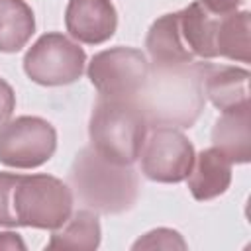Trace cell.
Segmentation results:
<instances>
[{"label": "cell", "instance_id": "obj_1", "mask_svg": "<svg viewBox=\"0 0 251 251\" xmlns=\"http://www.w3.org/2000/svg\"><path fill=\"white\" fill-rule=\"evenodd\" d=\"M71 214L73 192L57 176L0 173V226L53 231Z\"/></svg>", "mask_w": 251, "mask_h": 251}, {"label": "cell", "instance_id": "obj_2", "mask_svg": "<svg viewBox=\"0 0 251 251\" xmlns=\"http://www.w3.org/2000/svg\"><path fill=\"white\" fill-rule=\"evenodd\" d=\"M204 61L186 65H157L149 67V76L135 96L149 127L178 126L192 127L204 108L202 88Z\"/></svg>", "mask_w": 251, "mask_h": 251}, {"label": "cell", "instance_id": "obj_3", "mask_svg": "<svg viewBox=\"0 0 251 251\" xmlns=\"http://www.w3.org/2000/svg\"><path fill=\"white\" fill-rule=\"evenodd\" d=\"M69 188L84 208L96 214H124L139 196V178L131 165L114 163L88 145L73 159Z\"/></svg>", "mask_w": 251, "mask_h": 251}, {"label": "cell", "instance_id": "obj_4", "mask_svg": "<svg viewBox=\"0 0 251 251\" xmlns=\"http://www.w3.org/2000/svg\"><path fill=\"white\" fill-rule=\"evenodd\" d=\"M149 122L129 96H100L88 122L90 145L106 159L133 165L145 143Z\"/></svg>", "mask_w": 251, "mask_h": 251}, {"label": "cell", "instance_id": "obj_5", "mask_svg": "<svg viewBox=\"0 0 251 251\" xmlns=\"http://www.w3.org/2000/svg\"><path fill=\"white\" fill-rule=\"evenodd\" d=\"M86 53L78 43L59 31L43 33L25 53V75L43 86H63L80 78Z\"/></svg>", "mask_w": 251, "mask_h": 251}, {"label": "cell", "instance_id": "obj_6", "mask_svg": "<svg viewBox=\"0 0 251 251\" xmlns=\"http://www.w3.org/2000/svg\"><path fill=\"white\" fill-rule=\"evenodd\" d=\"M57 149L55 127L39 116H18L0 126V163L14 169H35Z\"/></svg>", "mask_w": 251, "mask_h": 251}, {"label": "cell", "instance_id": "obj_7", "mask_svg": "<svg viewBox=\"0 0 251 251\" xmlns=\"http://www.w3.org/2000/svg\"><path fill=\"white\" fill-rule=\"evenodd\" d=\"M86 73L100 96L135 98L149 76V63L139 49L112 47L96 53Z\"/></svg>", "mask_w": 251, "mask_h": 251}, {"label": "cell", "instance_id": "obj_8", "mask_svg": "<svg viewBox=\"0 0 251 251\" xmlns=\"http://www.w3.org/2000/svg\"><path fill=\"white\" fill-rule=\"evenodd\" d=\"M141 173L155 182H180L194 163V147L173 126H153L139 153Z\"/></svg>", "mask_w": 251, "mask_h": 251}, {"label": "cell", "instance_id": "obj_9", "mask_svg": "<svg viewBox=\"0 0 251 251\" xmlns=\"http://www.w3.org/2000/svg\"><path fill=\"white\" fill-rule=\"evenodd\" d=\"M65 25L73 39L98 45L114 35L118 27V12L112 0H69Z\"/></svg>", "mask_w": 251, "mask_h": 251}, {"label": "cell", "instance_id": "obj_10", "mask_svg": "<svg viewBox=\"0 0 251 251\" xmlns=\"http://www.w3.org/2000/svg\"><path fill=\"white\" fill-rule=\"evenodd\" d=\"M212 143L231 163H249L251 159V106L243 102L222 112L212 127Z\"/></svg>", "mask_w": 251, "mask_h": 251}, {"label": "cell", "instance_id": "obj_11", "mask_svg": "<svg viewBox=\"0 0 251 251\" xmlns=\"http://www.w3.org/2000/svg\"><path fill=\"white\" fill-rule=\"evenodd\" d=\"M249 76L251 75L247 69L204 63V96H208L218 110H231L243 102H249Z\"/></svg>", "mask_w": 251, "mask_h": 251}, {"label": "cell", "instance_id": "obj_12", "mask_svg": "<svg viewBox=\"0 0 251 251\" xmlns=\"http://www.w3.org/2000/svg\"><path fill=\"white\" fill-rule=\"evenodd\" d=\"M231 165L218 147H208L194 155L192 169L186 176L190 194L200 202L224 194L231 182Z\"/></svg>", "mask_w": 251, "mask_h": 251}, {"label": "cell", "instance_id": "obj_13", "mask_svg": "<svg viewBox=\"0 0 251 251\" xmlns=\"http://www.w3.org/2000/svg\"><path fill=\"white\" fill-rule=\"evenodd\" d=\"M145 47L157 65H186L194 61L182 43L176 12L165 14L151 24Z\"/></svg>", "mask_w": 251, "mask_h": 251}, {"label": "cell", "instance_id": "obj_14", "mask_svg": "<svg viewBox=\"0 0 251 251\" xmlns=\"http://www.w3.org/2000/svg\"><path fill=\"white\" fill-rule=\"evenodd\" d=\"M251 14L247 10L229 12L218 16V29H216V51L218 57H226L239 63L251 61Z\"/></svg>", "mask_w": 251, "mask_h": 251}, {"label": "cell", "instance_id": "obj_15", "mask_svg": "<svg viewBox=\"0 0 251 251\" xmlns=\"http://www.w3.org/2000/svg\"><path fill=\"white\" fill-rule=\"evenodd\" d=\"M35 31L33 10L25 0H0V51L16 53Z\"/></svg>", "mask_w": 251, "mask_h": 251}, {"label": "cell", "instance_id": "obj_16", "mask_svg": "<svg viewBox=\"0 0 251 251\" xmlns=\"http://www.w3.org/2000/svg\"><path fill=\"white\" fill-rule=\"evenodd\" d=\"M100 245V222L96 212L78 210L53 229L47 249H96Z\"/></svg>", "mask_w": 251, "mask_h": 251}, {"label": "cell", "instance_id": "obj_17", "mask_svg": "<svg viewBox=\"0 0 251 251\" xmlns=\"http://www.w3.org/2000/svg\"><path fill=\"white\" fill-rule=\"evenodd\" d=\"M131 249H186L184 239L180 237L178 231L169 229V227H157L143 237H139Z\"/></svg>", "mask_w": 251, "mask_h": 251}, {"label": "cell", "instance_id": "obj_18", "mask_svg": "<svg viewBox=\"0 0 251 251\" xmlns=\"http://www.w3.org/2000/svg\"><path fill=\"white\" fill-rule=\"evenodd\" d=\"M14 108H16V94L12 86L4 78H0V126L10 120Z\"/></svg>", "mask_w": 251, "mask_h": 251}, {"label": "cell", "instance_id": "obj_19", "mask_svg": "<svg viewBox=\"0 0 251 251\" xmlns=\"http://www.w3.org/2000/svg\"><path fill=\"white\" fill-rule=\"evenodd\" d=\"M198 2L212 14H229L243 4V0H198Z\"/></svg>", "mask_w": 251, "mask_h": 251}, {"label": "cell", "instance_id": "obj_20", "mask_svg": "<svg viewBox=\"0 0 251 251\" xmlns=\"http://www.w3.org/2000/svg\"><path fill=\"white\" fill-rule=\"evenodd\" d=\"M0 249H8V251L20 249V251H24L25 249V243H24V239L18 233H14V231H2L0 233Z\"/></svg>", "mask_w": 251, "mask_h": 251}]
</instances>
